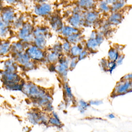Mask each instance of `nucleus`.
<instances>
[{
    "label": "nucleus",
    "mask_w": 132,
    "mask_h": 132,
    "mask_svg": "<svg viewBox=\"0 0 132 132\" xmlns=\"http://www.w3.org/2000/svg\"><path fill=\"white\" fill-rule=\"evenodd\" d=\"M32 0L37 3H39V1H40V0Z\"/></svg>",
    "instance_id": "nucleus-46"
},
{
    "label": "nucleus",
    "mask_w": 132,
    "mask_h": 132,
    "mask_svg": "<svg viewBox=\"0 0 132 132\" xmlns=\"http://www.w3.org/2000/svg\"><path fill=\"white\" fill-rule=\"evenodd\" d=\"M9 26L2 20L0 17V37L6 38L9 31Z\"/></svg>",
    "instance_id": "nucleus-21"
},
{
    "label": "nucleus",
    "mask_w": 132,
    "mask_h": 132,
    "mask_svg": "<svg viewBox=\"0 0 132 132\" xmlns=\"http://www.w3.org/2000/svg\"><path fill=\"white\" fill-rule=\"evenodd\" d=\"M52 114H53V116L54 117V118H55V119H57L58 120H59V121H60L59 117L58 116V115L57 114L56 112L53 111V112Z\"/></svg>",
    "instance_id": "nucleus-43"
},
{
    "label": "nucleus",
    "mask_w": 132,
    "mask_h": 132,
    "mask_svg": "<svg viewBox=\"0 0 132 132\" xmlns=\"http://www.w3.org/2000/svg\"><path fill=\"white\" fill-rule=\"evenodd\" d=\"M25 19L26 17L24 15L20 16L16 18L12 24L14 28L19 31V29L23 26L24 23L26 22Z\"/></svg>",
    "instance_id": "nucleus-20"
},
{
    "label": "nucleus",
    "mask_w": 132,
    "mask_h": 132,
    "mask_svg": "<svg viewBox=\"0 0 132 132\" xmlns=\"http://www.w3.org/2000/svg\"><path fill=\"white\" fill-rule=\"evenodd\" d=\"M68 67V61L65 59H63L61 61L59 64L57 66L56 68L57 71L59 74H62L63 76L66 75L67 74L66 70Z\"/></svg>",
    "instance_id": "nucleus-18"
},
{
    "label": "nucleus",
    "mask_w": 132,
    "mask_h": 132,
    "mask_svg": "<svg viewBox=\"0 0 132 132\" xmlns=\"http://www.w3.org/2000/svg\"><path fill=\"white\" fill-rule=\"evenodd\" d=\"M0 75L4 86L21 82V77L17 73H10L3 70L0 73Z\"/></svg>",
    "instance_id": "nucleus-7"
},
{
    "label": "nucleus",
    "mask_w": 132,
    "mask_h": 132,
    "mask_svg": "<svg viewBox=\"0 0 132 132\" xmlns=\"http://www.w3.org/2000/svg\"><path fill=\"white\" fill-rule=\"evenodd\" d=\"M100 44L96 39V38H90L87 44V47L89 49L92 50L95 49Z\"/></svg>",
    "instance_id": "nucleus-24"
},
{
    "label": "nucleus",
    "mask_w": 132,
    "mask_h": 132,
    "mask_svg": "<svg viewBox=\"0 0 132 132\" xmlns=\"http://www.w3.org/2000/svg\"><path fill=\"white\" fill-rule=\"evenodd\" d=\"M49 122L50 124L57 126L59 127L62 126V125L60 121H59L55 118H53V117H51L50 119Z\"/></svg>",
    "instance_id": "nucleus-30"
},
{
    "label": "nucleus",
    "mask_w": 132,
    "mask_h": 132,
    "mask_svg": "<svg viewBox=\"0 0 132 132\" xmlns=\"http://www.w3.org/2000/svg\"><path fill=\"white\" fill-rule=\"evenodd\" d=\"M124 58V55H120L119 58H118V59H117V61L116 62L117 65H120L122 64Z\"/></svg>",
    "instance_id": "nucleus-38"
},
{
    "label": "nucleus",
    "mask_w": 132,
    "mask_h": 132,
    "mask_svg": "<svg viewBox=\"0 0 132 132\" xmlns=\"http://www.w3.org/2000/svg\"><path fill=\"white\" fill-rule=\"evenodd\" d=\"M65 89L66 91V95L69 98L73 99V95L72 94L71 89H70L69 86L67 84H66L65 85Z\"/></svg>",
    "instance_id": "nucleus-32"
},
{
    "label": "nucleus",
    "mask_w": 132,
    "mask_h": 132,
    "mask_svg": "<svg viewBox=\"0 0 132 132\" xmlns=\"http://www.w3.org/2000/svg\"><path fill=\"white\" fill-rule=\"evenodd\" d=\"M120 55L118 50L114 48H111L108 51V60L116 62Z\"/></svg>",
    "instance_id": "nucleus-22"
},
{
    "label": "nucleus",
    "mask_w": 132,
    "mask_h": 132,
    "mask_svg": "<svg viewBox=\"0 0 132 132\" xmlns=\"http://www.w3.org/2000/svg\"><path fill=\"white\" fill-rule=\"evenodd\" d=\"M51 28L57 32H61L64 26L63 17L57 13H53L48 17Z\"/></svg>",
    "instance_id": "nucleus-6"
},
{
    "label": "nucleus",
    "mask_w": 132,
    "mask_h": 132,
    "mask_svg": "<svg viewBox=\"0 0 132 132\" xmlns=\"http://www.w3.org/2000/svg\"><path fill=\"white\" fill-rule=\"evenodd\" d=\"M34 14L38 17H48L53 11V7L49 2L38 3L34 6L33 9Z\"/></svg>",
    "instance_id": "nucleus-5"
},
{
    "label": "nucleus",
    "mask_w": 132,
    "mask_h": 132,
    "mask_svg": "<svg viewBox=\"0 0 132 132\" xmlns=\"http://www.w3.org/2000/svg\"><path fill=\"white\" fill-rule=\"evenodd\" d=\"M97 2L96 0H76V4L84 11L96 9Z\"/></svg>",
    "instance_id": "nucleus-11"
},
{
    "label": "nucleus",
    "mask_w": 132,
    "mask_h": 132,
    "mask_svg": "<svg viewBox=\"0 0 132 132\" xmlns=\"http://www.w3.org/2000/svg\"><path fill=\"white\" fill-rule=\"evenodd\" d=\"M0 17L2 20L9 26L12 24L16 18L15 10L11 7H5L2 8Z\"/></svg>",
    "instance_id": "nucleus-8"
},
{
    "label": "nucleus",
    "mask_w": 132,
    "mask_h": 132,
    "mask_svg": "<svg viewBox=\"0 0 132 132\" xmlns=\"http://www.w3.org/2000/svg\"><path fill=\"white\" fill-rule=\"evenodd\" d=\"M28 43L21 41L13 42L10 46V52L12 54H18L23 52L25 48H27L29 47L28 46H26Z\"/></svg>",
    "instance_id": "nucleus-12"
},
{
    "label": "nucleus",
    "mask_w": 132,
    "mask_h": 132,
    "mask_svg": "<svg viewBox=\"0 0 132 132\" xmlns=\"http://www.w3.org/2000/svg\"><path fill=\"white\" fill-rule=\"evenodd\" d=\"M63 49L66 53L69 52L71 49L70 44L68 42H65L63 45Z\"/></svg>",
    "instance_id": "nucleus-34"
},
{
    "label": "nucleus",
    "mask_w": 132,
    "mask_h": 132,
    "mask_svg": "<svg viewBox=\"0 0 132 132\" xmlns=\"http://www.w3.org/2000/svg\"><path fill=\"white\" fill-rule=\"evenodd\" d=\"M2 7H1V5H0V12H1V10H2Z\"/></svg>",
    "instance_id": "nucleus-47"
},
{
    "label": "nucleus",
    "mask_w": 132,
    "mask_h": 132,
    "mask_svg": "<svg viewBox=\"0 0 132 132\" xmlns=\"http://www.w3.org/2000/svg\"><path fill=\"white\" fill-rule=\"evenodd\" d=\"M50 0H40L39 3H45V2H49Z\"/></svg>",
    "instance_id": "nucleus-44"
},
{
    "label": "nucleus",
    "mask_w": 132,
    "mask_h": 132,
    "mask_svg": "<svg viewBox=\"0 0 132 132\" xmlns=\"http://www.w3.org/2000/svg\"><path fill=\"white\" fill-rule=\"evenodd\" d=\"M117 65L116 62L108 60V72H110V73L111 74L114 70L116 68Z\"/></svg>",
    "instance_id": "nucleus-29"
},
{
    "label": "nucleus",
    "mask_w": 132,
    "mask_h": 132,
    "mask_svg": "<svg viewBox=\"0 0 132 132\" xmlns=\"http://www.w3.org/2000/svg\"><path fill=\"white\" fill-rule=\"evenodd\" d=\"M82 47H80L78 46H74L70 49V52L72 55L74 57L79 56L80 53L82 52Z\"/></svg>",
    "instance_id": "nucleus-26"
},
{
    "label": "nucleus",
    "mask_w": 132,
    "mask_h": 132,
    "mask_svg": "<svg viewBox=\"0 0 132 132\" xmlns=\"http://www.w3.org/2000/svg\"><path fill=\"white\" fill-rule=\"evenodd\" d=\"M87 55H88V52L85 51H82L79 55V58H78V59L81 60V59L85 58L87 56Z\"/></svg>",
    "instance_id": "nucleus-37"
},
{
    "label": "nucleus",
    "mask_w": 132,
    "mask_h": 132,
    "mask_svg": "<svg viewBox=\"0 0 132 132\" xmlns=\"http://www.w3.org/2000/svg\"><path fill=\"white\" fill-rule=\"evenodd\" d=\"M34 26L32 23L26 21L18 31L17 36L20 41L29 43L34 41Z\"/></svg>",
    "instance_id": "nucleus-3"
},
{
    "label": "nucleus",
    "mask_w": 132,
    "mask_h": 132,
    "mask_svg": "<svg viewBox=\"0 0 132 132\" xmlns=\"http://www.w3.org/2000/svg\"><path fill=\"white\" fill-rule=\"evenodd\" d=\"M108 117L110 119L115 118V116L113 114H110L109 115H108Z\"/></svg>",
    "instance_id": "nucleus-45"
},
{
    "label": "nucleus",
    "mask_w": 132,
    "mask_h": 132,
    "mask_svg": "<svg viewBox=\"0 0 132 132\" xmlns=\"http://www.w3.org/2000/svg\"><path fill=\"white\" fill-rule=\"evenodd\" d=\"M83 13L82 14H72L70 16L66 19L68 25L78 29L84 26Z\"/></svg>",
    "instance_id": "nucleus-9"
},
{
    "label": "nucleus",
    "mask_w": 132,
    "mask_h": 132,
    "mask_svg": "<svg viewBox=\"0 0 132 132\" xmlns=\"http://www.w3.org/2000/svg\"><path fill=\"white\" fill-rule=\"evenodd\" d=\"M71 8L72 14H82L84 11L82 8L76 5L72 7Z\"/></svg>",
    "instance_id": "nucleus-31"
},
{
    "label": "nucleus",
    "mask_w": 132,
    "mask_h": 132,
    "mask_svg": "<svg viewBox=\"0 0 132 132\" xmlns=\"http://www.w3.org/2000/svg\"><path fill=\"white\" fill-rule=\"evenodd\" d=\"M14 56L13 59L17 63L21 66H24L30 61V58L25 51L19 53L18 54H13Z\"/></svg>",
    "instance_id": "nucleus-14"
},
{
    "label": "nucleus",
    "mask_w": 132,
    "mask_h": 132,
    "mask_svg": "<svg viewBox=\"0 0 132 132\" xmlns=\"http://www.w3.org/2000/svg\"><path fill=\"white\" fill-rule=\"evenodd\" d=\"M106 2H107V3L108 4H114V3H115L116 2L119 0H105Z\"/></svg>",
    "instance_id": "nucleus-42"
},
{
    "label": "nucleus",
    "mask_w": 132,
    "mask_h": 132,
    "mask_svg": "<svg viewBox=\"0 0 132 132\" xmlns=\"http://www.w3.org/2000/svg\"><path fill=\"white\" fill-rule=\"evenodd\" d=\"M72 8H67L65 11L63 13V16L65 19H67L72 14Z\"/></svg>",
    "instance_id": "nucleus-33"
},
{
    "label": "nucleus",
    "mask_w": 132,
    "mask_h": 132,
    "mask_svg": "<svg viewBox=\"0 0 132 132\" xmlns=\"http://www.w3.org/2000/svg\"><path fill=\"white\" fill-rule=\"evenodd\" d=\"M58 53L53 52V53H50L48 55V60L51 63H55L57 61L58 58Z\"/></svg>",
    "instance_id": "nucleus-28"
},
{
    "label": "nucleus",
    "mask_w": 132,
    "mask_h": 132,
    "mask_svg": "<svg viewBox=\"0 0 132 132\" xmlns=\"http://www.w3.org/2000/svg\"><path fill=\"white\" fill-rule=\"evenodd\" d=\"M102 102L101 100H95V101H91L89 102L90 105H96L98 106L102 104Z\"/></svg>",
    "instance_id": "nucleus-40"
},
{
    "label": "nucleus",
    "mask_w": 132,
    "mask_h": 132,
    "mask_svg": "<svg viewBox=\"0 0 132 132\" xmlns=\"http://www.w3.org/2000/svg\"><path fill=\"white\" fill-rule=\"evenodd\" d=\"M132 91V80L121 79L117 83L111 96L114 97L123 95Z\"/></svg>",
    "instance_id": "nucleus-4"
},
{
    "label": "nucleus",
    "mask_w": 132,
    "mask_h": 132,
    "mask_svg": "<svg viewBox=\"0 0 132 132\" xmlns=\"http://www.w3.org/2000/svg\"><path fill=\"white\" fill-rule=\"evenodd\" d=\"M3 0H0V2H1V1H2Z\"/></svg>",
    "instance_id": "nucleus-48"
},
{
    "label": "nucleus",
    "mask_w": 132,
    "mask_h": 132,
    "mask_svg": "<svg viewBox=\"0 0 132 132\" xmlns=\"http://www.w3.org/2000/svg\"><path fill=\"white\" fill-rule=\"evenodd\" d=\"M6 3L8 5H15L17 3H18L21 0H4Z\"/></svg>",
    "instance_id": "nucleus-35"
},
{
    "label": "nucleus",
    "mask_w": 132,
    "mask_h": 132,
    "mask_svg": "<svg viewBox=\"0 0 132 132\" xmlns=\"http://www.w3.org/2000/svg\"><path fill=\"white\" fill-rule=\"evenodd\" d=\"M21 91L27 96L34 100H38L45 95L44 91L31 82L25 83Z\"/></svg>",
    "instance_id": "nucleus-1"
},
{
    "label": "nucleus",
    "mask_w": 132,
    "mask_h": 132,
    "mask_svg": "<svg viewBox=\"0 0 132 132\" xmlns=\"http://www.w3.org/2000/svg\"><path fill=\"white\" fill-rule=\"evenodd\" d=\"M121 15L119 13L112 12L108 17L107 21L111 25H118L121 22L122 17Z\"/></svg>",
    "instance_id": "nucleus-17"
},
{
    "label": "nucleus",
    "mask_w": 132,
    "mask_h": 132,
    "mask_svg": "<svg viewBox=\"0 0 132 132\" xmlns=\"http://www.w3.org/2000/svg\"><path fill=\"white\" fill-rule=\"evenodd\" d=\"M79 33V29L76 28L69 25H64L60 33L64 36L68 37L74 34Z\"/></svg>",
    "instance_id": "nucleus-15"
},
{
    "label": "nucleus",
    "mask_w": 132,
    "mask_h": 132,
    "mask_svg": "<svg viewBox=\"0 0 132 132\" xmlns=\"http://www.w3.org/2000/svg\"><path fill=\"white\" fill-rule=\"evenodd\" d=\"M41 116L34 112H29L28 114V118L31 124H36L41 120Z\"/></svg>",
    "instance_id": "nucleus-23"
},
{
    "label": "nucleus",
    "mask_w": 132,
    "mask_h": 132,
    "mask_svg": "<svg viewBox=\"0 0 132 132\" xmlns=\"http://www.w3.org/2000/svg\"><path fill=\"white\" fill-rule=\"evenodd\" d=\"M53 48H54V51H55L54 52L57 53H58L59 52H60L62 50V47L58 44H57Z\"/></svg>",
    "instance_id": "nucleus-39"
},
{
    "label": "nucleus",
    "mask_w": 132,
    "mask_h": 132,
    "mask_svg": "<svg viewBox=\"0 0 132 132\" xmlns=\"http://www.w3.org/2000/svg\"><path fill=\"white\" fill-rule=\"evenodd\" d=\"M10 46L9 41L0 42V55H5L10 52Z\"/></svg>",
    "instance_id": "nucleus-19"
},
{
    "label": "nucleus",
    "mask_w": 132,
    "mask_h": 132,
    "mask_svg": "<svg viewBox=\"0 0 132 132\" xmlns=\"http://www.w3.org/2000/svg\"><path fill=\"white\" fill-rule=\"evenodd\" d=\"M76 64H77V59L75 58V57H74V58L73 59H72V61L70 63V68L72 70L74 69V68L75 67Z\"/></svg>",
    "instance_id": "nucleus-36"
},
{
    "label": "nucleus",
    "mask_w": 132,
    "mask_h": 132,
    "mask_svg": "<svg viewBox=\"0 0 132 132\" xmlns=\"http://www.w3.org/2000/svg\"><path fill=\"white\" fill-rule=\"evenodd\" d=\"M25 51L29 58L34 60H40L44 57L43 52L35 45L29 46Z\"/></svg>",
    "instance_id": "nucleus-10"
},
{
    "label": "nucleus",
    "mask_w": 132,
    "mask_h": 132,
    "mask_svg": "<svg viewBox=\"0 0 132 132\" xmlns=\"http://www.w3.org/2000/svg\"><path fill=\"white\" fill-rule=\"evenodd\" d=\"M80 106L78 107V110L81 113H83L85 110L89 106V104L83 100L79 102Z\"/></svg>",
    "instance_id": "nucleus-27"
},
{
    "label": "nucleus",
    "mask_w": 132,
    "mask_h": 132,
    "mask_svg": "<svg viewBox=\"0 0 132 132\" xmlns=\"http://www.w3.org/2000/svg\"><path fill=\"white\" fill-rule=\"evenodd\" d=\"M81 39V35L79 33L74 34L67 37L68 42L72 43H76Z\"/></svg>",
    "instance_id": "nucleus-25"
},
{
    "label": "nucleus",
    "mask_w": 132,
    "mask_h": 132,
    "mask_svg": "<svg viewBox=\"0 0 132 132\" xmlns=\"http://www.w3.org/2000/svg\"><path fill=\"white\" fill-rule=\"evenodd\" d=\"M96 8L101 14H107L110 11V6L105 0H99L98 1Z\"/></svg>",
    "instance_id": "nucleus-16"
},
{
    "label": "nucleus",
    "mask_w": 132,
    "mask_h": 132,
    "mask_svg": "<svg viewBox=\"0 0 132 132\" xmlns=\"http://www.w3.org/2000/svg\"><path fill=\"white\" fill-rule=\"evenodd\" d=\"M18 63L13 59H7L4 63V71L10 73H17Z\"/></svg>",
    "instance_id": "nucleus-13"
},
{
    "label": "nucleus",
    "mask_w": 132,
    "mask_h": 132,
    "mask_svg": "<svg viewBox=\"0 0 132 132\" xmlns=\"http://www.w3.org/2000/svg\"><path fill=\"white\" fill-rule=\"evenodd\" d=\"M84 26L99 27L101 22V14L96 9L84 11L83 13Z\"/></svg>",
    "instance_id": "nucleus-2"
},
{
    "label": "nucleus",
    "mask_w": 132,
    "mask_h": 132,
    "mask_svg": "<svg viewBox=\"0 0 132 132\" xmlns=\"http://www.w3.org/2000/svg\"><path fill=\"white\" fill-rule=\"evenodd\" d=\"M121 79L124 80H132V74H126Z\"/></svg>",
    "instance_id": "nucleus-41"
}]
</instances>
